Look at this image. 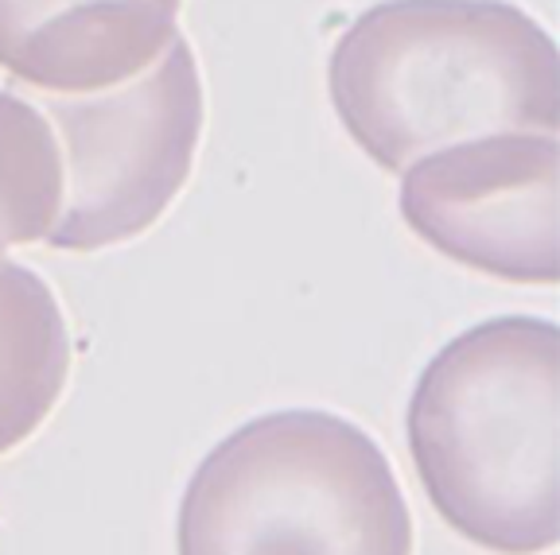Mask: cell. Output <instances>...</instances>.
I'll return each mask as SVG.
<instances>
[{
    "label": "cell",
    "instance_id": "cell-7",
    "mask_svg": "<svg viewBox=\"0 0 560 555\" xmlns=\"http://www.w3.org/2000/svg\"><path fill=\"white\" fill-rule=\"evenodd\" d=\"M70 374V330L47 280L0 257V454L32 439Z\"/></svg>",
    "mask_w": 560,
    "mask_h": 555
},
{
    "label": "cell",
    "instance_id": "cell-2",
    "mask_svg": "<svg viewBox=\"0 0 560 555\" xmlns=\"http://www.w3.org/2000/svg\"><path fill=\"white\" fill-rule=\"evenodd\" d=\"M409 454L432 509L494 555L557 547L560 330L502 315L455 334L420 374Z\"/></svg>",
    "mask_w": 560,
    "mask_h": 555
},
{
    "label": "cell",
    "instance_id": "cell-6",
    "mask_svg": "<svg viewBox=\"0 0 560 555\" xmlns=\"http://www.w3.org/2000/svg\"><path fill=\"white\" fill-rule=\"evenodd\" d=\"M184 0H0V70L44 94L137 79L175 39Z\"/></svg>",
    "mask_w": 560,
    "mask_h": 555
},
{
    "label": "cell",
    "instance_id": "cell-1",
    "mask_svg": "<svg viewBox=\"0 0 560 555\" xmlns=\"http://www.w3.org/2000/svg\"><path fill=\"white\" fill-rule=\"evenodd\" d=\"M342 129L382 172L494 132H557V44L506 0H382L327 62Z\"/></svg>",
    "mask_w": 560,
    "mask_h": 555
},
{
    "label": "cell",
    "instance_id": "cell-4",
    "mask_svg": "<svg viewBox=\"0 0 560 555\" xmlns=\"http://www.w3.org/2000/svg\"><path fill=\"white\" fill-rule=\"evenodd\" d=\"M59 144L62 194L44 241L94 252L140 237L184 191L202 137V79L187 39L137 79L35 105Z\"/></svg>",
    "mask_w": 560,
    "mask_h": 555
},
{
    "label": "cell",
    "instance_id": "cell-5",
    "mask_svg": "<svg viewBox=\"0 0 560 555\" xmlns=\"http://www.w3.org/2000/svg\"><path fill=\"white\" fill-rule=\"evenodd\" d=\"M557 132L459 140L401 172L405 226L447 261L510 284H557Z\"/></svg>",
    "mask_w": 560,
    "mask_h": 555
},
{
    "label": "cell",
    "instance_id": "cell-8",
    "mask_svg": "<svg viewBox=\"0 0 560 555\" xmlns=\"http://www.w3.org/2000/svg\"><path fill=\"white\" fill-rule=\"evenodd\" d=\"M62 194L59 144L47 117L0 90V252L47 237Z\"/></svg>",
    "mask_w": 560,
    "mask_h": 555
},
{
    "label": "cell",
    "instance_id": "cell-3",
    "mask_svg": "<svg viewBox=\"0 0 560 555\" xmlns=\"http://www.w3.org/2000/svg\"><path fill=\"white\" fill-rule=\"evenodd\" d=\"M179 555H412L389 454L354 420L269 412L195 467L175 517Z\"/></svg>",
    "mask_w": 560,
    "mask_h": 555
}]
</instances>
